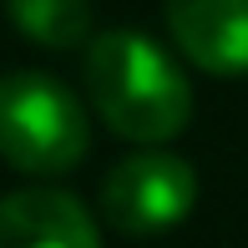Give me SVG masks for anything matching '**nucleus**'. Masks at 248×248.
Returning a JSON list of instances; mask_svg holds the SVG:
<instances>
[{"instance_id":"nucleus-1","label":"nucleus","mask_w":248,"mask_h":248,"mask_svg":"<svg viewBox=\"0 0 248 248\" xmlns=\"http://www.w3.org/2000/svg\"><path fill=\"white\" fill-rule=\"evenodd\" d=\"M81 76L96 117L127 142L157 147L193 122V86H187L183 66L142 31L92 36Z\"/></svg>"},{"instance_id":"nucleus-2","label":"nucleus","mask_w":248,"mask_h":248,"mask_svg":"<svg viewBox=\"0 0 248 248\" xmlns=\"http://www.w3.org/2000/svg\"><path fill=\"white\" fill-rule=\"evenodd\" d=\"M92 152V122L81 96L51 71L0 76V157L16 172L56 177Z\"/></svg>"},{"instance_id":"nucleus-3","label":"nucleus","mask_w":248,"mask_h":248,"mask_svg":"<svg viewBox=\"0 0 248 248\" xmlns=\"http://www.w3.org/2000/svg\"><path fill=\"white\" fill-rule=\"evenodd\" d=\"M198 202V172L177 152H132L101 177V218L127 238L167 233L193 213Z\"/></svg>"},{"instance_id":"nucleus-4","label":"nucleus","mask_w":248,"mask_h":248,"mask_svg":"<svg viewBox=\"0 0 248 248\" xmlns=\"http://www.w3.org/2000/svg\"><path fill=\"white\" fill-rule=\"evenodd\" d=\"M172 46L208 76H248V0H162Z\"/></svg>"},{"instance_id":"nucleus-5","label":"nucleus","mask_w":248,"mask_h":248,"mask_svg":"<svg viewBox=\"0 0 248 248\" xmlns=\"http://www.w3.org/2000/svg\"><path fill=\"white\" fill-rule=\"evenodd\" d=\"M0 248H101V228L81 198L20 187L0 198Z\"/></svg>"},{"instance_id":"nucleus-6","label":"nucleus","mask_w":248,"mask_h":248,"mask_svg":"<svg viewBox=\"0 0 248 248\" xmlns=\"http://www.w3.org/2000/svg\"><path fill=\"white\" fill-rule=\"evenodd\" d=\"M5 16L20 36L46 51L92 46V0H5Z\"/></svg>"}]
</instances>
